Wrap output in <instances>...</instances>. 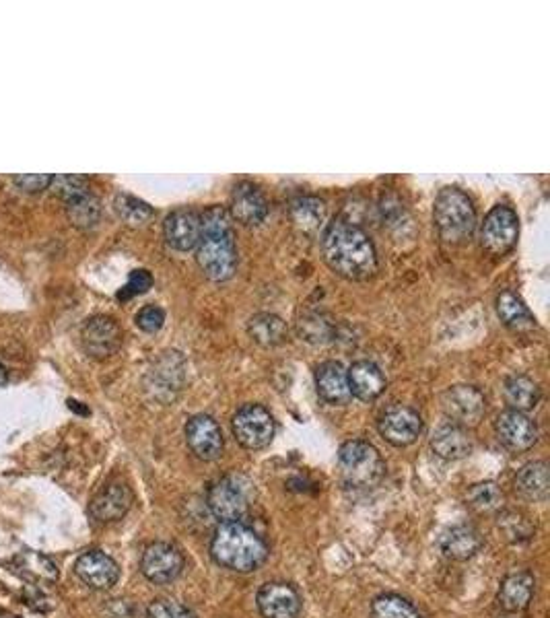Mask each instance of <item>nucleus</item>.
<instances>
[{
    "instance_id": "f257e3e1",
    "label": "nucleus",
    "mask_w": 550,
    "mask_h": 618,
    "mask_svg": "<svg viewBox=\"0 0 550 618\" xmlns=\"http://www.w3.org/2000/svg\"><path fill=\"white\" fill-rule=\"evenodd\" d=\"M322 254L338 277L365 281L377 272V254L369 235L345 217H336L322 235Z\"/></svg>"
},
{
    "instance_id": "f03ea898",
    "label": "nucleus",
    "mask_w": 550,
    "mask_h": 618,
    "mask_svg": "<svg viewBox=\"0 0 550 618\" xmlns=\"http://www.w3.org/2000/svg\"><path fill=\"white\" fill-rule=\"evenodd\" d=\"M196 262L206 279L215 283L229 281L237 268V248L233 219L223 206H209L200 215V239Z\"/></svg>"
},
{
    "instance_id": "7ed1b4c3",
    "label": "nucleus",
    "mask_w": 550,
    "mask_h": 618,
    "mask_svg": "<svg viewBox=\"0 0 550 618\" xmlns=\"http://www.w3.org/2000/svg\"><path fill=\"white\" fill-rule=\"evenodd\" d=\"M211 557L217 565L229 571L250 573L266 561L268 546L250 526L242 522H225L213 534Z\"/></svg>"
},
{
    "instance_id": "20e7f679",
    "label": "nucleus",
    "mask_w": 550,
    "mask_h": 618,
    "mask_svg": "<svg viewBox=\"0 0 550 618\" xmlns=\"http://www.w3.org/2000/svg\"><path fill=\"white\" fill-rule=\"evenodd\" d=\"M435 227L445 244H464L476 229L472 200L458 188H443L435 198Z\"/></svg>"
},
{
    "instance_id": "39448f33",
    "label": "nucleus",
    "mask_w": 550,
    "mask_h": 618,
    "mask_svg": "<svg viewBox=\"0 0 550 618\" xmlns=\"http://www.w3.org/2000/svg\"><path fill=\"white\" fill-rule=\"evenodd\" d=\"M256 497L254 483L246 474H227L211 485L206 503L221 524L242 522Z\"/></svg>"
},
{
    "instance_id": "423d86ee",
    "label": "nucleus",
    "mask_w": 550,
    "mask_h": 618,
    "mask_svg": "<svg viewBox=\"0 0 550 618\" xmlns=\"http://www.w3.org/2000/svg\"><path fill=\"white\" fill-rule=\"evenodd\" d=\"M338 468L342 480L355 489L375 487L386 474V464L380 452L371 443L361 439L342 443L338 452Z\"/></svg>"
},
{
    "instance_id": "0eeeda50",
    "label": "nucleus",
    "mask_w": 550,
    "mask_h": 618,
    "mask_svg": "<svg viewBox=\"0 0 550 618\" xmlns=\"http://www.w3.org/2000/svg\"><path fill=\"white\" fill-rule=\"evenodd\" d=\"M520 237V219L513 209L505 204H497L485 217L480 227V244L493 256L509 254Z\"/></svg>"
},
{
    "instance_id": "6e6552de",
    "label": "nucleus",
    "mask_w": 550,
    "mask_h": 618,
    "mask_svg": "<svg viewBox=\"0 0 550 618\" xmlns=\"http://www.w3.org/2000/svg\"><path fill=\"white\" fill-rule=\"evenodd\" d=\"M231 429L235 439L244 445L246 450H262L272 441L274 419L270 412L260 404H246L235 412L231 421Z\"/></svg>"
},
{
    "instance_id": "1a4fd4ad",
    "label": "nucleus",
    "mask_w": 550,
    "mask_h": 618,
    "mask_svg": "<svg viewBox=\"0 0 550 618\" xmlns=\"http://www.w3.org/2000/svg\"><path fill=\"white\" fill-rule=\"evenodd\" d=\"M441 406H443L445 415H448V419H452L450 423L470 429L483 421L485 410H487V400L483 392L474 386H454L443 392Z\"/></svg>"
},
{
    "instance_id": "9d476101",
    "label": "nucleus",
    "mask_w": 550,
    "mask_h": 618,
    "mask_svg": "<svg viewBox=\"0 0 550 618\" xmlns=\"http://www.w3.org/2000/svg\"><path fill=\"white\" fill-rule=\"evenodd\" d=\"M143 575L157 586L176 581L184 571V555L169 542H153L145 548L141 559Z\"/></svg>"
},
{
    "instance_id": "9b49d317",
    "label": "nucleus",
    "mask_w": 550,
    "mask_h": 618,
    "mask_svg": "<svg viewBox=\"0 0 550 618\" xmlns=\"http://www.w3.org/2000/svg\"><path fill=\"white\" fill-rule=\"evenodd\" d=\"M377 429H380V435L388 443L396 445V448H404V445L417 441L423 431V421L417 410L408 406H392L382 415Z\"/></svg>"
},
{
    "instance_id": "f8f14e48",
    "label": "nucleus",
    "mask_w": 550,
    "mask_h": 618,
    "mask_svg": "<svg viewBox=\"0 0 550 618\" xmlns=\"http://www.w3.org/2000/svg\"><path fill=\"white\" fill-rule=\"evenodd\" d=\"M495 433L499 441L511 452H526L538 439V429L534 421L520 410H505L495 421Z\"/></svg>"
},
{
    "instance_id": "ddd939ff",
    "label": "nucleus",
    "mask_w": 550,
    "mask_h": 618,
    "mask_svg": "<svg viewBox=\"0 0 550 618\" xmlns=\"http://www.w3.org/2000/svg\"><path fill=\"white\" fill-rule=\"evenodd\" d=\"M186 441L192 454L204 462L217 460L223 454V433L219 423L209 415H196L186 425Z\"/></svg>"
},
{
    "instance_id": "4468645a",
    "label": "nucleus",
    "mask_w": 550,
    "mask_h": 618,
    "mask_svg": "<svg viewBox=\"0 0 550 618\" xmlns=\"http://www.w3.org/2000/svg\"><path fill=\"white\" fill-rule=\"evenodd\" d=\"M83 349L93 359H108L122 345V330L110 316L91 318L81 332Z\"/></svg>"
},
{
    "instance_id": "2eb2a0df",
    "label": "nucleus",
    "mask_w": 550,
    "mask_h": 618,
    "mask_svg": "<svg viewBox=\"0 0 550 618\" xmlns=\"http://www.w3.org/2000/svg\"><path fill=\"white\" fill-rule=\"evenodd\" d=\"M75 573L91 590H112L120 579L118 563L101 551L83 553L75 563Z\"/></svg>"
},
{
    "instance_id": "dca6fc26",
    "label": "nucleus",
    "mask_w": 550,
    "mask_h": 618,
    "mask_svg": "<svg viewBox=\"0 0 550 618\" xmlns=\"http://www.w3.org/2000/svg\"><path fill=\"white\" fill-rule=\"evenodd\" d=\"M229 215L246 227L260 225L268 215V202L262 190L252 182H239L231 192Z\"/></svg>"
},
{
    "instance_id": "f3484780",
    "label": "nucleus",
    "mask_w": 550,
    "mask_h": 618,
    "mask_svg": "<svg viewBox=\"0 0 550 618\" xmlns=\"http://www.w3.org/2000/svg\"><path fill=\"white\" fill-rule=\"evenodd\" d=\"M258 608L264 618H297L301 612V596L289 583H266L258 592Z\"/></svg>"
},
{
    "instance_id": "a211bd4d",
    "label": "nucleus",
    "mask_w": 550,
    "mask_h": 618,
    "mask_svg": "<svg viewBox=\"0 0 550 618\" xmlns=\"http://www.w3.org/2000/svg\"><path fill=\"white\" fill-rule=\"evenodd\" d=\"M165 244L176 252H190L200 239V215L192 209H176L163 223Z\"/></svg>"
},
{
    "instance_id": "6ab92c4d",
    "label": "nucleus",
    "mask_w": 550,
    "mask_h": 618,
    "mask_svg": "<svg viewBox=\"0 0 550 618\" xmlns=\"http://www.w3.org/2000/svg\"><path fill=\"white\" fill-rule=\"evenodd\" d=\"M134 503L132 491L124 483L103 487L89 503V515L99 524H114L122 520Z\"/></svg>"
},
{
    "instance_id": "aec40b11",
    "label": "nucleus",
    "mask_w": 550,
    "mask_h": 618,
    "mask_svg": "<svg viewBox=\"0 0 550 618\" xmlns=\"http://www.w3.org/2000/svg\"><path fill=\"white\" fill-rule=\"evenodd\" d=\"M347 380H349L351 396L363 402H373L386 390V375L371 361H357L347 371Z\"/></svg>"
},
{
    "instance_id": "412c9836",
    "label": "nucleus",
    "mask_w": 550,
    "mask_h": 618,
    "mask_svg": "<svg viewBox=\"0 0 550 618\" xmlns=\"http://www.w3.org/2000/svg\"><path fill=\"white\" fill-rule=\"evenodd\" d=\"M316 390L328 404H347L351 400L347 369L336 361H326L316 369Z\"/></svg>"
},
{
    "instance_id": "4be33fe9",
    "label": "nucleus",
    "mask_w": 550,
    "mask_h": 618,
    "mask_svg": "<svg viewBox=\"0 0 550 618\" xmlns=\"http://www.w3.org/2000/svg\"><path fill=\"white\" fill-rule=\"evenodd\" d=\"M534 575L528 571H518L511 573L501 581L499 588V606L507 612H522L530 606L534 598Z\"/></svg>"
},
{
    "instance_id": "5701e85b",
    "label": "nucleus",
    "mask_w": 550,
    "mask_h": 618,
    "mask_svg": "<svg viewBox=\"0 0 550 618\" xmlns=\"http://www.w3.org/2000/svg\"><path fill=\"white\" fill-rule=\"evenodd\" d=\"M431 448L443 460H462L472 452V441L464 427L445 423L435 429L431 437Z\"/></svg>"
},
{
    "instance_id": "b1692460",
    "label": "nucleus",
    "mask_w": 550,
    "mask_h": 618,
    "mask_svg": "<svg viewBox=\"0 0 550 618\" xmlns=\"http://www.w3.org/2000/svg\"><path fill=\"white\" fill-rule=\"evenodd\" d=\"M439 546L448 559L468 561L483 548V536L472 526H454L441 536Z\"/></svg>"
},
{
    "instance_id": "393cba45",
    "label": "nucleus",
    "mask_w": 550,
    "mask_h": 618,
    "mask_svg": "<svg viewBox=\"0 0 550 618\" xmlns=\"http://www.w3.org/2000/svg\"><path fill=\"white\" fill-rule=\"evenodd\" d=\"M497 314L501 322L515 332H530L536 328V318L532 316L524 299L509 289L497 295Z\"/></svg>"
},
{
    "instance_id": "a878e982",
    "label": "nucleus",
    "mask_w": 550,
    "mask_h": 618,
    "mask_svg": "<svg viewBox=\"0 0 550 618\" xmlns=\"http://www.w3.org/2000/svg\"><path fill=\"white\" fill-rule=\"evenodd\" d=\"M248 336L256 342V345L270 349V347L283 345L289 336V328H287V322L279 318L277 314L264 312V314H256L250 318Z\"/></svg>"
},
{
    "instance_id": "bb28decb",
    "label": "nucleus",
    "mask_w": 550,
    "mask_h": 618,
    "mask_svg": "<svg viewBox=\"0 0 550 618\" xmlns=\"http://www.w3.org/2000/svg\"><path fill=\"white\" fill-rule=\"evenodd\" d=\"M515 491L528 501H544L550 491V474L546 462L526 464L515 476Z\"/></svg>"
},
{
    "instance_id": "cd10ccee",
    "label": "nucleus",
    "mask_w": 550,
    "mask_h": 618,
    "mask_svg": "<svg viewBox=\"0 0 550 618\" xmlns=\"http://www.w3.org/2000/svg\"><path fill=\"white\" fill-rule=\"evenodd\" d=\"M291 221L303 233H316L326 221V204L318 196H299L291 202Z\"/></svg>"
},
{
    "instance_id": "c85d7f7f",
    "label": "nucleus",
    "mask_w": 550,
    "mask_h": 618,
    "mask_svg": "<svg viewBox=\"0 0 550 618\" xmlns=\"http://www.w3.org/2000/svg\"><path fill=\"white\" fill-rule=\"evenodd\" d=\"M505 400L511 410H532L540 400V388L528 375H511L505 382Z\"/></svg>"
},
{
    "instance_id": "c756f323",
    "label": "nucleus",
    "mask_w": 550,
    "mask_h": 618,
    "mask_svg": "<svg viewBox=\"0 0 550 618\" xmlns=\"http://www.w3.org/2000/svg\"><path fill=\"white\" fill-rule=\"evenodd\" d=\"M17 573L31 579L33 583H54L58 579V569L54 565V561H50L46 555L29 551V553H21L17 559Z\"/></svg>"
},
{
    "instance_id": "7c9ffc66",
    "label": "nucleus",
    "mask_w": 550,
    "mask_h": 618,
    "mask_svg": "<svg viewBox=\"0 0 550 618\" xmlns=\"http://www.w3.org/2000/svg\"><path fill=\"white\" fill-rule=\"evenodd\" d=\"M66 211L71 221L81 229H91L99 223L101 217V202L91 194H79L71 200H66Z\"/></svg>"
},
{
    "instance_id": "2f4dec72",
    "label": "nucleus",
    "mask_w": 550,
    "mask_h": 618,
    "mask_svg": "<svg viewBox=\"0 0 550 618\" xmlns=\"http://www.w3.org/2000/svg\"><path fill=\"white\" fill-rule=\"evenodd\" d=\"M371 618H423V616L406 598L396 594H384L373 600Z\"/></svg>"
},
{
    "instance_id": "473e14b6",
    "label": "nucleus",
    "mask_w": 550,
    "mask_h": 618,
    "mask_svg": "<svg viewBox=\"0 0 550 618\" xmlns=\"http://www.w3.org/2000/svg\"><path fill=\"white\" fill-rule=\"evenodd\" d=\"M114 209L118 213V217L122 221H126L128 225H145L153 219V209L151 204H147L145 200L136 198V196H130V194H118L116 200H114Z\"/></svg>"
},
{
    "instance_id": "72a5a7b5",
    "label": "nucleus",
    "mask_w": 550,
    "mask_h": 618,
    "mask_svg": "<svg viewBox=\"0 0 550 618\" xmlns=\"http://www.w3.org/2000/svg\"><path fill=\"white\" fill-rule=\"evenodd\" d=\"M468 505L478 513H495L503 507V491L487 480V483H478L468 491Z\"/></svg>"
},
{
    "instance_id": "f704fd0d",
    "label": "nucleus",
    "mask_w": 550,
    "mask_h": 618,
    "mask_svg": "<svg viewBox=\"0 0 550 618\" xmlns=\"http://www.w3.org/2000/svg\"><path fill=\"white\" fill-rule=\"evenodd\" d=\"M497 526L505 534V540H509L513 544L528 542L534 536L532 522L526 518L524 513H518V511H503L499 515Z\"/></svg>"
},
{
    "instance_id": "c9c22d12",
    "label": "nucleus",
    "mask_w": 550,
    "mask_h": 618,
    "mask_svg": "<svg viewBox=\"0 0 550 618\" xmlns=\"http://www.w3.org/2000/svg\"><path fill=\"white\" fill-rule=\"evenodd\" d=\"M50 188L64 200H71L79 194L89 192V182L83 176H54Z\"/></svg>"
},
{
    "instance_id": "e433bc0d",
    "label": "nucleus",
    "mask_w": 550,
    "mask_h": 618,
    "mask_svg": "<svg viewBox=\"0 0 550 618\" xmlns=\"http://www.w3.org/2000/svg\"><path fill=\"white\" fill-rule=\"evenodd\" d=\"M151 287H153V277H151L149 270H143V268L141 270H132L130 277H128V283L118 293V299H122V301L132 299L136 295L147 293Z\"/></svg>"
},
{
    "instance_id": "4c0bfd02",
    "label": "nucleus",
    "mask_w": 550,
    "mask_h": 618,
    "mask_svg": "<svg viewBox=\"0 0 550 618\" xmlns=\"http://www.w3.org/2000/svg\"><path fill=\"white\" fill-rule=\"evenodd\" d=\"M147 618H192V612L180 602L159 598L149 604Z\"/></svg>"
},
{
    "instance_id": "58836bf2",
    "label": "nucleus",
    "mask_w": 550,
    "mask_h": 618,
    "mask_svg": "<svg viewBox=\"0 0 550 618\" xmlns=\"http://www.w3.org/2000/svg\"><path fill=\"white\" fill-rule=\"evenodd\" d=\"M134 322H136V326H139L143 332L155 334V332H159V330L163 328V324H165V312H163L161 307H157V305H147V307L141 309L139 314H136Z\"/></svg>"
},
{
    "instance_id": "ea45409f",
    "label": "nucleus",
    "mask_w": 550,
    "mask_h": 618,
    "mask_svg": "<svg viewBox=\"0 0 550 618\" xmlns=\"http://www.w3.org/2000/svg\"><path fill=\"white\" fill-rule=\"evenodd\" d=\"M54 176L50 174H25V176H17L15 184L25 190V192H42L52 184Z\"/></svg>"
},
{
    "instance_id": "a19ab883",
    "label": "nucleus",
    "mask_w": 550,
    "mask_h": 618,
    "mask_svg": "<svg viewBox=\"0 0 550 618\" xmlns=\"http://www.w3.org/2000/svg\"><path fill=\"white\" fill-rule=\"evenodd\" d=\"M7 382H9V371L3 363H0V388H3Z\"/></svg>"
}]
</instances>
